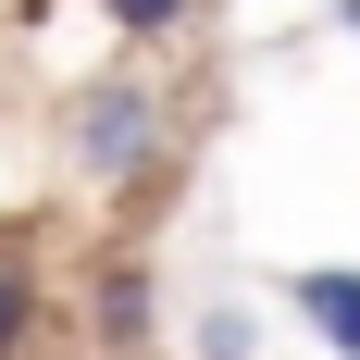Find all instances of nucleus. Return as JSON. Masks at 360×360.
<instances>
[{"instance_id": "f257e3e1", "label": "nucleus", "mask_w": 360, "mask_h": 360, "mask_svg": "<svg viewBox=\"0 0 360 360\" xmlns=\"http://www.w3.org/2000/svg\"><path fill=\"white\" fill-rule=\"evenodd\" d=\"M75 174H87V186H137V174H162V112H149L137 75H100V87L75 100Z\"/></svg>"}, {"instance_id": "f03ea898", "label": "nucleus", "mask_w": 360, "mask_h": 360, "mask_svg": "<svg viewBox=\"0 0 360 360\" xmlns=\"http://www.w3.org/2000/svg\"><path fill=\"white\" fill-rule=\"evenodd\" d=\"M286 298H298V323L323 335L335 360H360V274H348V261H311V274H286Z\"/></svg>"}, {"instance_id": "7ed1b4c3", "label": "nucleus", "mask_w": 360, "mask_h": 360, "mask_svg": "<svg viewBox=\"0 0 360 360\" xmlns=\"http://www.w3.org/2000/svg\"><path fill=\"white\" fill-rule=\"evenodd\" d=\"M87 323H100V348H112V360H137V348H149V261H100Z\"/></svg>"}, {"instance_id": "20e7f679", "label": "nucleus", "mask_w": 360, "mask_h": 360, "mask_svg": "<svg viewBox=\"0 0 360 360\" xmlns=\"http://www.w3.org/2000/svg\"><path fill=\"white\" fill-rule=\"evenodd\" d=\"M25 335H37V249L0 224V360H25Z\"/></svg>"}, {"instance_id": "39448f33", "label": "nucleus", "mask_w": 360, "mask_h": 360, "mask_svg": "<svg viewBox=\"0 0 360 360\" xmlns=\"http://www.w3.org/2000/svg\"><path fill=\"white\" fill-rule=\"evenodd\" d=\"M100 13H112V25H124V37H174L186 13H199V0H100Z\"/></svg>"}, {"instance_id": "423d86ee", "label": "nucleus", "mask_w": 360, "mask_h": 360, "mask_svg": "<svg viewBox=\"0 0 360 360\" xmlns=\"http://www.w3.org/2000/svg\"><path fill=\"white\" fill-rule=\"evenodd\" d=\"M199 360H249V311H236V298L199 311Z\"/></svg>"}, {"instance_id": "0eeeda50", "label": "nucleus", "mask_w": 360, "mask_h": 360, "mask_svg": "<svg viewBox=\"0 0 360 360\" xmlns=\"http://www.w3.org/2000/svg\"><path fill=\"white\" fill-rule=\"evenodd\" d=\"M335 25H348V37H360V0H335Z\"/></svg>"}]
</instances>
